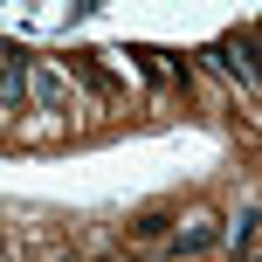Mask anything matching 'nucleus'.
Segmentation results:
<instances>
[{
    "label": "nucleus",
    "instance_id": "f257e3e1",
    "mask_svg": "<svg viewBox=\"0 0 262 262\" xmlns=\"http://www.w3.org/2000/svg\"><path fill=\"white\" fill-rule=\"evenodd\" d=\"M207 242H214V221H207V214H193V221L180 228V255H200Z\"/></svg>",
    "mask_w": 262,
    "mask_h": 262
},
{
    "label": "nucleus",
    "instance_id": "f03ea898",
    "mask_svg": "<svg viewBox=\"0 0 262 262\" xmlns=\"http://www.w3.org/2000/svg\"><path fill=\"white\" fill-rule=\"evenodd\" d=\"M255 221H262V214L242 207V221H235V249H242V255H255Z\"/></svg>",
    "mask_w": 262,
    "mask_h": 262
}]
</instances>
